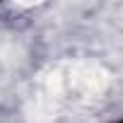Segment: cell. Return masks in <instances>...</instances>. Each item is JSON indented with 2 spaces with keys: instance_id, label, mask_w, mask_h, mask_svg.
I'll use <instances>...</instances> for the list:
<instances>
[{
  "instance_id": "obj_1",
  "label": "cell",
  "mask_w": 123,
  "mask_h": 123,
  "mask_svg": "<svg viewBox=\"0 0 123 123\" xmlns=\"http://www.w3.org/2000/svg\"><path fill=\"white\" fill-rule=\"evenodd\" d=\"M121 123H123V121H121Z\"/></svg>"
}]
</instances>
